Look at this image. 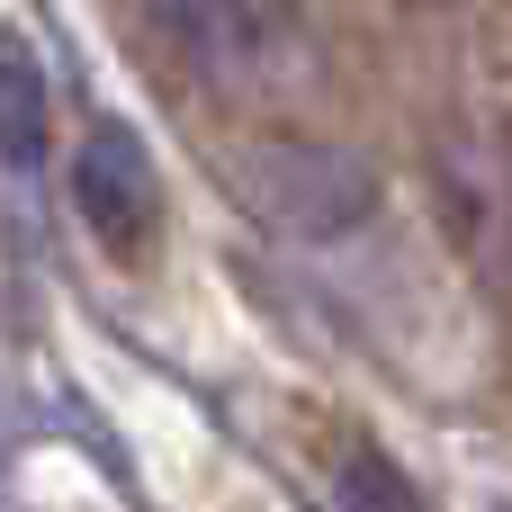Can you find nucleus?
<instances>
[{
  "label": "nucleus",
  "mask_w": 512,
  "mask_h": 512,
  "mask_svg": "<svg viewBox=\"0 0 512 512\" xmlns=\"http://www.w3.org/2000/svg\"><path fill=\"white\" fill-rule=\"evenodd\" d=\"M45 171V63L18 27H0V189H36Z\"/></svg>",
  "instance_id": "nucleus-4"
},
{
  "label": "nucleus",
  "mask_w": 512,
  "mask_h": 512,
  "mask_svg": "<svg viewBox=\"0 0 512 512\" xmlns=\"http://www.w3.org/2000/svg\"><path fill=\"white\" fill-rule=\"evenodd\" d=\"M72 207L99 234V252H117V261L153 252V234H162V171H153V153H144V135L126 117H99L81 135V153H72Z\"/></svg>",
  "instance_id": "nucleus-2"
},
{
  "label": "nucleus",
  "mask_w": 512,
  "mask_h": 512,
  "mask_svg": "<svg viewBox=\"0 0 512 512\" xmlns=\"http://www.w3.org/2000/svg\"><path fill=\"white\" fill-rule=\"evenodd\" d=\"M153 18V36L207 81V90H270L279 81V18H261V0H135Z\"/></svg>",
  "instance_id": "nucleus-3"
},
{
  "label": "nucleus",
  "mask_w": 512,
  "mask_h": 512,
  "mask_svg": "<svg viewBox=\"0 0 512 512\" xmlns=\"http://www.w3.org/2000/svg\"><path fill=\"white\" fill-rule=\"evenodd\" d=\"M324 504L333 512H423V495L405 486V468L387 450H342L333 477H324Z\"/></svg>",
  "instance_id": "nucleus-5"
},
{
  "label": "nucleus",
  "mask_w": 512,
  "mask_h": 512,
  "mask_svg": "<svg viewBox=\"0 0 512 512\" xmlns=\"http://www.w3.org/2000/svg\"><path fill=\"white\" fill-rule=\"evenodd\" d=\"M234 198H243L252 216H270L279 234H297V243H342V234L378 207L369 171H360L351 153H333V144H306V135H261V144H243V153H234Z\"/></svg>",
  "instance_id": "nucleus-1"
}]
</instances>
